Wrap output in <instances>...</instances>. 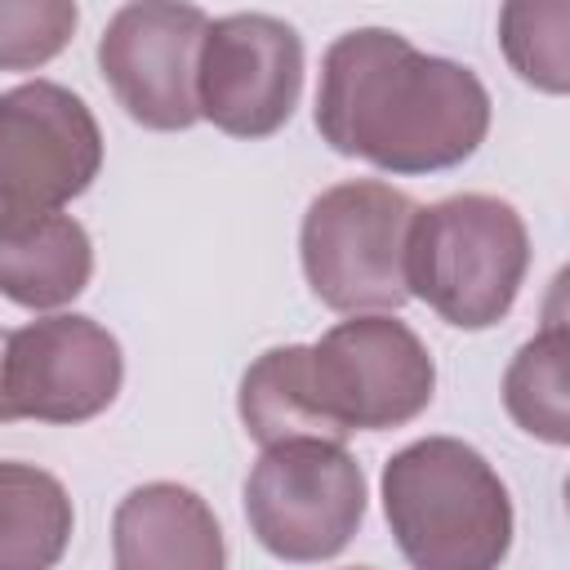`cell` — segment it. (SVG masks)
<instances>
[{
  "label": "cell",
  "instance_id": "obj_8",
  "mask_svg": "<svg viewBox=\"0 0 570 570\" xmlns=\"http://www.w3.org/2000/svg\"><path fill=\"white\" fill-rule=\"evenodd\" d=\"M125 383V356L107 325L53 312L22 330H0V423H85Z\"/></svg>",
  "mask_w": 570,
  "mask_h": 570
},
{
  "label": "cell",
  "instance_id": "obj_10",
  "mask_svg": "<svg viewBox=\"0 0 570 570\" xmlns=\"http://www.w3.org/2000/svg\"><path fill=\"white\" fill-rule=\"evenodd\" d=\"M205 27V9L169 0H134L107 18L98 36V71L134 125L178 134L200 120L196 58Z\"/></svg>",
  "mask_w": 570,
  "mask_h": 570
},
{
  "label": "cell",
  "instance_id": "obj_14",
  "mask_svg": "<svg viewBox=\"0 0 570 570\" xmlns=\"http://www.w3.org/2000/svg\"><path fill=\"white\" fill-rule=\"evenodd\" d=\"M570 334L561 321H548L530 343L517 347L503 374V405L512 423L548 445L570 441V387H566Z\"/></svg>",
  "mask_w": 570,
  "mask_h": 570
},
{
  "label": "cell",
  "instance_id": "obj_6",
  "mask_svg": "<svg viewBox=\"0 0 570 570\" xmlns=\"http://www.w3.org/2000/svg\"><path fill=\"white\" fill-rule=\"evenodd\" d=\"M245 521L276 561H330L365 521V472L338 441L267 445L245 476Z\"/></svg>",
  "mask_w": 570,
  "mask_h": 570
},
{
  "label": "cell",
  "instance_id": "obj_17",
  "mask_svg": "<svg viewBox=\"0 0 570 570\" xmlns=\"http://www.w3.org/2000/svg\"><path fill=\"white\" fill-rule=\"evenodd\" d=\"M352 570H365V566H352Z\"/></svg>",
  "mask_w": 570,
  "mask_h": 570
},
{
  "label": "cell",
  "instance_id": "obj_12",
  "mask_svg": "<svg viewBox=\"0 0 570 570\" xmlns=\"http://www.w3.org/2000/svg\"><path fill=\"white\" fill-rule=\"evenodd\" d=\"M94 240L71 214L0 223V294L27 312H53L85 294Z\"/></svg>",
  "mask_w": 570,
  "mask_h": 570
},
{
  "label": "cell",
  "instance_id": "obj_1",
  "mask_svg": "<svg viewBox=\"0 0 570 570\" xmlns=\"http://www.w3.org/2000/svg\"><path fill=\"white\" fill-rule=\"evenodd\" d=\"M316 129L338 156L383 174H436L485 142L490 89L472 67L423 53L392 27H356L321 58Z\"/></svg>",
  "mask_w": 570,
  "mask_h": 570
},
{
  "label": "cell",
  "instance_id": "obj_5",
  "mask_svg": "<svg viewBox=\"0 0 570 570\" xmlns=\"http://www.w3.org/2000/svg\"><path fill=\"white\" fill-rule=\"evenodd\" d=\"M436 361L396 316L370 312L330 325L307 343V396L321 441L405 428L432 405Z\"/></svg>",
  "mask_w": 570,
  "mask_h": 570
},
{
  "label": "cell",
  "instance_id": "obj_2",
  "mask_svg": "<svg viewBox=\"0 0 570 570\" xmlns=\"http://www.w3.org/2000/svg\"><path fill=\"white\" fill-rule=\"evenodd\" d=\"M383 517L410 570H499L512 548V494L459 436H423L383 463Z\"/></svg>",
  "mask_w": 570,
  "mask_h": 570
},
{
  "label": "cell",
  "instance_id": "obj_7",
  "mask_svg": "<svg viewBox=\"0 0 570 570\" xmlns=\"http://www.w3.org/2000/svg\"><path fill=\"white\" fill-rule=\"evenodd\" d=\"M102 169V129L89 102L58 80L0 94V223L62 214Z\"/></svg>",
  "mask_w": 570,
  "mask_h": 570
},
{
  "label": "cell",
  "instance_id": "obj_13",
  "mask_svg": "<svg viewBox=\"0 0 570 570\" xmlns=\"http://www.w3.org/2000/svg\"><path fill=\"white\" fill-rule=\"evenodd\" d=\"M76 508L36 463L0 459V570H53L67 557Z\"/></svg>",
  "mask_w": 570,
  "mask_h": 570
},
{
  "label": "cell",
  "instance_id": "obj_9",
  "mask_svg": "<svg viewBox=\"0 0 570 570\" xmlns=\"http://www.w3.org/2000/svg\"><path fill=\"white\" fill-rule=\"evenodd\" d=\"M303 94V40L276 13L209 18L196 58V116L232 138H272Z\"/></svg>",
  "mask_w": 570,
  "mask_h": 570
},
{
  "label": "cell",
  "instance_id": "obj_15",
  "mask_svg": "<svg viewBox=\"0 0 570 570\" xmlns=\"http://www.w3.org/2000/svg\"><path fill=\"white\" fill-rule=\"evenodd\" d=\"M499 45L508 67L543 89H570V4L566 0H512L499 9Z\"/></svg>",
  "mask_w": 570,
  "mask_h": 570
},
{
  "label": "cell",
  "instance_id": "obj_16",
  "mask_svg": "<svg viewBox=\"0 0 570 570\" xmlns=\"http://www.w3.org/2000/svg\"><path fill=\"white\" fill-rule=\"evenodd\" d=\"M71 0H0V71H36L71 45Z\"/></svg>",
  "mask_w": 570,
  "mask_h": 570
},
{
  "label": "cell",
  "instance_id": "obj_3",
  "mask_svg": "<svg viewBox=\"0 0 570 570\" xmlns=\"http://www.w3.org/2000/svg\"><path fill=\"white\" fill-rule=\"evenodd\" d=\"M530 272V232L517 205L459 191L419 205L405 240V289L454 330L499 325Z\"/></svg>",
  "mask_w": 570,
  "mask_h": 570
},
{
  "label": "cell",
  "instance_id": "obj_4",
  "mask_svg": "<svg viewBox=\"0 0 570 570\" xmlns=\"http://www.w3.org/2000/svg\"><path fill=\"white\" fill-rule=\"evenodd\" d=\"M419 205L379 178L325 187L298 227V258L312 294L330 312H396L405 289V240Z\"/></svg>",
  "mask_w": 570,
  "mask_h": 570
},
{
  "label": "cell",
  "instance_id": "obj_11",
  "mask_svg": "<svg viewBox=\"0 0 570 570\" xmlns=\"http://www.w3.org/2000/svg\"><path fill=\"white\" fill-rule=\"evenodd\" d=\"M116 570H227V543L214 508L178 485H134L111 512Z\"/></svg>",
  "mask_w": 570,
  "mask_h": 570
}]
</instances>
